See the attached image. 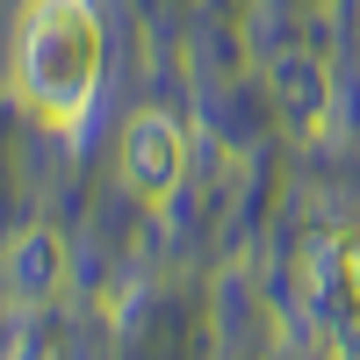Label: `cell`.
<instances>
[{
    "instance_id": "6da1fadb",
    "label": "cell",
    "mask_w": 360,
    "mask_h": 360,
    "mask_svg": "<svg viewBox=\"0 0 360 360\" xmlns=\"http://www.w3.org/2000/svg\"><path fill=\"white\" fill-rule=\"evenodd\" d=\"M15 72L22 94L37 101L51 123L79 130L101 86V22L86 0H37L22 15V44H15Z\"/></svg>"
},
{
    "instance_id": "7a4b0ae2",
    "label": "cell",
    "mask_w": 360,
    "mask_h": 360,
    "mask_svg": "<svg viewBox=\"0 0 360 360\" xmlns=\"http://www.w3.org/2000/svg\"><path fill=\"white\" fill-rule=\"evenodd\" d=\"M123 173L137 195H173L180 173H188V137H180L173 115H137L123 130Z\"/></svg>"
},
{
    "instance_id": "3957f363",
    "label": "cell",
    "mask_w": 360,
    "mask_h": 360,
    "mask_svg": "<svg viewBox=\"0 0 360 360\" xmlns=\"http://www.w3.org/2000/svg\"><path fill=\"white\" fill-rule=\"evenodd\" d=\"M58 266H65V259H58V238H51V231H29L22 245L8 252V281H15V295L37 303V295L58 288Z\"/></svg>"
},
{
    "instance_id": "277c9868",
    "label": "cell",
    "mask_w": 360,
    "mask_h": 360,
    "mask_svg": "<svg viewBox=\"0 0 360 360\" xmlns=\"http://www.w3.org/2000/svg\"><path fill=\"white\" fill-rule=\"evenodd\" d=\"M324 259H332V266H339V281H332V288H346V295H353V303H360V231H346V238H339V245H332V252H324Z\"/></svg>"
},
{
    "instance_id": "5b68a950",
    "label": "cell",
    "mask_w": 360,
    "mask_h": 360,
    "mask_svg": "<svg viewBox=\"0 0 360 360\" xmlns=\"http://www.w3.org/2000/svg\"><path fill=\"white\" fill-rule=\"evenodd\" d=\"M8 360H51V353H44V346H15Z\"/></svg>"
}]
</instances>
